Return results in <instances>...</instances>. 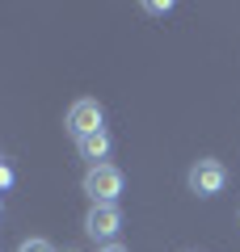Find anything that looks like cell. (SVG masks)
I'll return each mask as SVG.
<instances>
[{
  "label": "cell",
  "instance_id": "cell-1",
  "mask_svg": "<svg viewBox=\"0 0 240 252\" xmlns=\"http://www.w3.org/2000/svg\"><path fill=\"white\" fill-rule=\"evenodd\" d=\"M126 177L118 164H97V168L84 172V181H80V189L89 193L93 206H118V193H122Z\"/></svg>",
  "mask_w": 240,
  "mask_h": 252
},
{
  "label": "cell",
  "instance_id": "cell-2",
  "mask_svg": "<svg viewBox=\"0 0 240 252\" xmlns=\"http://www.w3.org/2000/svg\"><path fill=\"white\" fill-rule=\"evenodd\" d=\"M63 130H68L76 143H80L84 135H97V130H106V109H101V101H93V97L72 101L68 118H63Z\"/></svg>",
  "mask_w": 240,
  "mask_h": 252
},
{
  "label": "cell",
  "instance_id": "cell-3",
  "mask_svg": "<svg viewBox=\"0 0 240 252\" xmlns=\"http://www.w3.org/2000/svg\"><path fill=\"white\" fill-rule=\"evenodd\" d=\"M186 185H190V193H198V198H215V193H223V185H228V168L206 156V160H198L194 168L186 172Z\"/></svg>",
  "mask_w": 240,
  "mask_h": 252
},
{
  "label": "cell",
  "instance_id": "cell-4",
  "mask_svg": "<svg viewBox=\"0 0 240 252\" xmlns=\"http://www.w3.org/2000/svg\"><path fill=\"white\" fill-rule=\"evenodd\" d=\"M118 231H122V210L118 206H89L84 215V235L97 244H118Z\"/></svg>",
  "mask_w": 240,
  "mask_h": 252
},
{
  "label": "cell",
  "instance_id": "cell-5",
  "mask_svg": "<svg viewBox=\"0 0 240 252\" xmlns=\"http://www.w3.org/2000/svg\"><path fill=\"white\" fill-rule=\"evenodd\" d=\"M110 147H114V139H110V130H97V135H84L76 143L80 160H89V168H97V164L110 160Z\"/></svg>",
  "mask_w": 240,
  "mask_h": 252
},
{
  "label": "cell",
  "instance_id": "cell-6",
  "mask_svg": "<svg viewBox=\"0 0 240 252\" xmlns=\"http://www.w3.org/2000/svg\"><path fill=\"white\" fill-rule=\"evenodd\" d=\"M17 252H55V248H51V240H42V235H34V240H26V244L17 248Z\"/></svg>",
  "mask_w": 240,
  "mask_h": 252
},
{
  "label": "cell",
  "instance_id": "cell-7",
  "mask_svg": "<svg viewBox=\"0 0 240 252\" xmlns=\"http://www.w3.org/2000/svg\"><path fill=\"white\" fill-rule=\"evenodd\" d=\"M13 185V168H4V164H0V189H9Z\"/></svg>",
  "mask_w": 240,
  "mask_h": 252
},
{
  "label": "cell",
  "instance_id": "cell-8",
  "mask_svg": "<svg viewBox=\"0 0 240 252\" xmlns=\"http://www.w3.org/2000/svg\"><path fill=\"white\" fill-rule=\"evenodd\" d=\"M97 252H131V248H122V244H101Z\"/></svg>",
  "mask_w": 240,
  "mask_h": 252
}]
</instances>
